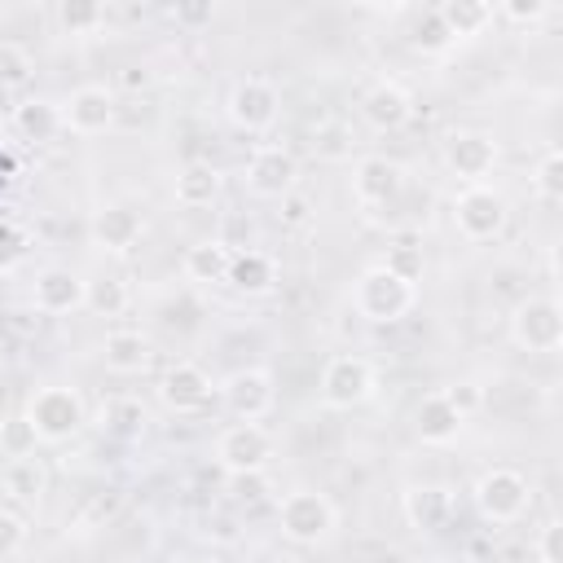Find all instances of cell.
<instances>
[{"label": "cell", "mask_w": 563, "mask_h": 563, "mask_svg": "<svg viewBox=\"0 0 563 563\" xmlns=\"http://www.w3.org/2000/svg\"><path fill=\"white\" fill-rule=\"evenodd\" d=\"M22 413L31 418L40 444H66V440L79 435L84 422H88V405H84L79 387H66V383H44V387H35Z\"/></svg>", "instance_id": "obj_1"}, {"label": "cell", "mask_w": 563, "mask_h": 563, "mask_svg": "<svg viewBox=\"0 0 563 563\" xmlns=\"http://www.w3.org/2000/svg\"><path fill=\"white\" fill-rule=\"evenodd\" d=\"M413 299H418L413 282L396 277V273L383 268V264H369V268L356 277V286H352V308H356L365 321H374V325L400 321V317L413 308Z\"/></svg>", "instance_id": "obj_2"}, {"label": "cell", "mask_w": 563, "mask_h": 563, "mask_svg": "<svg viewBox=\"0 0 563 563\" xmlns=\"http://www.w3.org/2000/svg\"><path fill=\"white\" fill-rule=\"evenodd\" d=\"M277 528L295 545H317V541H325L339 528V510H334V501L325 493L295 488V493H286L277 501Z\"/></svg>", "instance_id": "obj_3"}, {"label": "cell", "mask_w": 563, "mask_h": 563, "mask_svg": "<svg viewBox=\"0 0 563 563\" xmlns=\"http://www.w3.org/2000/svg\"><path fill=\"white\" fill-rule=\"evenodd\" d=\"M471 497H475V510H479L488 523H515V519H523L528 506H532V484H528V475L515 471V466H488V471L475 479Z\"/></svg>", "instance_id": "obj_4"}, {"label": "cell", "mask_w": 563, "mask_h": 563, "mask_svg": "<svg viewBox=\"0 0 563 563\" xmlns=\"http://www.w3.org/2000/svg\"><path fill=\"white\" fill-rule=\"evenodd\" d=\"M453 224L466 242H493L501 238V229L510 224V202L501 189H493L488 180L479 185H466L457 198H453Z\"/></svg>", "instance_id": "obj_5"}, {"label": "cell", "mask_w": 563, "mask_h": 563, "mask_svg": "<svg viewBox=\"0 0 563 563\" xmlns=\"http://www.w3.org/2000/svg\"><path fill=\"white\" fill-rule=\"evenodd\" d=\"M374 391H378V369H374L365 356L339 352V356L325 361V369H321V400H325L330 409H356V405H365Z\"/></svg>", "instance_id": "obj_6"}, {"label": "cell", "mask_w": 563, "mask_h": 563, "mask_svg": "<svg viewBox=\"0 0 563 563\" xmlns=\"http://www.w3.org/2000/svg\"><path fill=\"white\" fill-rule=\"evenodd\" d=\"M273 457V435L260 422H233L216 435V466L233 475H260Z\"/></svg>", "instance_id": "obj_7"}, {"label": "cell", "mask_w": 563, "mask_h": 563, "mask_svg": "<svg viewBox=\"0 0 563 563\" xmlns=\"http://www.w3.org/2000/svg\"><path fill=\"white\" fill-rule=\"evenodd\" d=\"M277 110H282V92H277L264 75L238 79V84L229 88V101H224L229 123H233L238 132H251V136L268 132V128L277 123Z\"/></svg>", "instance_id": "obj_8"}, {"label": "cell", "mask_w": 563, "mask_h": 563, "mask_svg": "<svg viewBox=\"0 0 563 563\" xmlns=\"http://www.w3.org/2000/svg\"><path fill=\"white\" fill-rule=\"evenodd\" d=\"M510 339L523 352H559L563 343V312L550 295H528L510 312Z\"/></svg>", "instance_id": "obj_9"}, {"label": "cell", "mask_w": 563, "mask_h": 563, "mask_svg": "<svg viewBox=\"0 0 563 563\" xmlns=\"http://www.w3.org/2000/svg\"><path fill=\"white\" fill-rule=\"evenodd\" d=\"M220 400H224V409H229L238 422H260V418H268L273 405H277L273 374H268L264 365L233 369V374L220 383Z\"/></svg>", "instance_id": "obj_10"}, {"label": "cell", "mask_w": 563, "mask_h": 563, "mask_svg": "<svg viewBox=\"0 0 563 563\" xmlns=\"http://www.w3.org/2000/svg\"><path fill=\"white\" fill-rule=\"evenodd\" d=\"M444 163H449V172H453L457 180L479 185V180L497 167V141H493L488 132H479V128H457V132H449V141H444Z\"/></svg>", "instance_id": "obj_11"}, {"label": "cell", "mask_w": 563, "mask_h": 563, "mask_svg": "<svg viewBox=\"0 0 563 563\" xmlns=\"http://www.w3.org/2000/svg\"><path fill=\"white\" fill-rule=\"evenodd\" d=\"M299 180V158L286 145H260L246 158V189L255 198H286Z\"/></svg>", "instance_id": "obj_12"}, {"label": "cell", "mask_w": 563, "mask_h": 563, "mask_svg": "<svg viewBox=\"0 0 563 563\" xmlns=\"http://www.w3.org/2000/svg\"><path fill=\"white\" fill-rule=\"evenodd\" d=\"M62 128L75 136H101L114 128V92L101 84H84L62 101Z\"/></svg>", "instance_id": "obj_13"}, {"label": "cell", "mask_w": 563, "mask_h": 563, "mask_svg": "<svg viewBox=\"0 0 563 563\" xmlns=\"http://www.w3.org/2000/svg\"><path fill=\"white\" fill-rule=\"evenodd\" d=\"M361 119L374 128V132H400L409 119H413V97L405 84L396 79H374L361 97Z\"/></svg>", "instance_id": "obj_14"}, {"label": "cell", "mask_w": 563, "mask_h": 563, "mask_svg": "<svg viewBox=\"0 0 563 563\" xmlns=\"http://www.w3.org/2000/svg\"><path fill=\"white\" fill-rule=\"evenodd\" d=\"M405 189V167L387 154H365L352 167V194L361 207H387Z\"/></svg>", "instance_id": "obj_15"}, {"label": "cell", "mask_w": 563, "mask_h": 563, "mask_svg": "<svg viewBox=\"0 0 563 563\" xmlns=\"http://www.w3.org/2000/svg\"><path fill=\"white\" fill-rule=\"evenodd\" d=\"M211 374L202 369V365H194V361H176L167 374H163V383H158V400L172 409V413H198V409H207L211 405Z\"/></svg>", "instance_id": "obj_16"}, {"label": "cell", "mask_w": 563, "mask_h": 563, "mask_svg": "<svg viewBox=\"0 0 563 563\" xmlns=\"http://www.w3.org/2000/svg\"><path fill=\"white\" fill-rule=\"evenodd\" d=\"M88 233H92V242H97L101 251L123 255V251H132V246L141 242V233H145V216H141L136 207H128V202H106L101 211H92Z\"/></svg>", "instance_id": "obj_17"}, {"label": "cell", "mask_w": 563, "mask_h": 563, "mask_svg": "<svg viewBox=\"0 0 563 563\" xmlns=\"http://www.w3.org/2000/svg\"><path fill=\"white\" fill-rule=\"evenodd\" d=\"M31 303L35 312L44 317H66V312H79L84 308V277L70 273V268H40L35 273V286H31Z\"/></svg>", "instance_id": "obj_18"}, {"label": "cell", "mask_w": 563, "mask_h": 563, "mask_svg": "<svg viewBox=\"0 0 563 563\" xmlns=\"http://www.w3.org/2000/svg\"><path fill=\"white\" fill-rule=\"evenodd\" d=\"M400 510L409 519V528L418 532H444L453 519V493L444 484H409L400 497Z\"/></svg>", "instance_id": "obj_19"}, {"label": "cell", "mask_w": 563, "mask_h": 563, "mask_svg": "<svg viewBox=\"0 0 563 563\" xmlns=\"http://www.w3.org/2000/svg\"><path fill=\"white\" fill-rule=\"evenodd\" d=\"M462 422H466V413H457L444 391H427V396L418 400V409H413V431H418V440H422V444H435V449H440V444H453L457 431H462Z\"/></svg>", "instance_id": "obj_20"}, {"label": "cell", "mask_w": 563, "mask_h": 563, "mask_svg": "<svg viewBox=\"0 0 563 563\" xmlns=\"http://www.w3.org/2000/svg\"><path fill=\"white\" fill-rule=\"evenodd\" d=\"M277 282H282V268H277V260H273L268 251H255V246L233 251L224 286H233L238 295H251V299H255V295H268Z\"/></svg>", "instance_id": "obj_21"}, {"label": "cell", "mask_w": 563, "mask_h": 563, "mask_svg": "<svg viewBox=\"0 0 563 563\" xmlns=\"http://www.w3.org/2000/svg\"><path fill=\"white\" fill-rule=\"evenodd\" d=\"M220 189H224V176H220L216 163H185V167L176 172V180H172V198H176V207H185V211L211 207V202L220 198Z\"/></svg>", "instance_id": "obj_22"}, {"label": "cell", "mask_w": 563, "mask_h": 563, "mask_svg": "<svg viewBox=\"0 0 563 563\" xmlns=\"http://www.w3.org/2000/svg\"><path fill=\"white\" fill-rule=\"evenodd\" d=\"M0 488H4L9 501L35 506V501H44V493H48V466H44L35 453L9 457V462L0 466Z\"/></svg>", "instance_id": "obj_23"}, {"label": "cell", "mask_w": 563, "mask_h": 563, "mask_svg": "<svg viewBox=\"0 0 563 563\" xmlns=\"http://www.w3.org/2000/svg\"><path fill=\"white\" fill-rule=\"evenodd\" d=\"M9 123H13V132H18L22 141L44 145V141H53V136L62 132V106L48 101V97H26V101L13 106Z\"/></svg>", "instance_id": "obj_24"}, {"label": "cell", "mask_w": 563, "mask_h": 563, "mask_svg": "<svg viewBox=\"0 0 563 563\" xmlns=\"http://www.w3.org/2000/svg\"><path fill=\"white\" fill-rule=\"evenodd\" d=\"M101 361H106L110 374L132 378V374H141L150 365V339L141 330H110L101 339Z\"/></svg>", "instance_id": "obj_25"}, {"label": "cell", "mask_w": 563, "mask_h": 563, "mask_svg": "<svg viewBox=\"0 0 563 563\" xmlns=\"http://www.w3.org/2000/svg\"><path fill=\"white\" fill-rule=\"evenodd\" d=\"M229 260H233V246L224 238H202L185 251V277L194 286H216L229 277Z\"/></svg>", "instance_id": "obj_26"}, {"label": "cell", "mask_w": 563, "mask_h": 563, "mask_svg": "<svg viewBox=\"0 0 563 563\" xmlns=\"http://www.w3.org/2000/svg\"><path fill=\"white\" fill-rule=\"evenodd\" d=\"M435 13H440V22L449 26L453 44H457V40H475V35H484L488 22L497 18L488 0H444Z\"/></svg>", "instance_id": "obj_27"}, {"label": "cell", "mask_w": 563, "mask_h": 563, "mask_svg": "<svg viewBox=\"0 0 563 563\" xmlns=\"http://www.w3.org/2000/svg\"><path fill=\"white\" fill-rule=\"evenodd\" d=\"M145 422H150V413H145V405L136 396H114L101 409V427L110 435H119V440H141L145 435Z\"/></svg>", "instance_id": "obj_28"}, {"label": "cell", "mask_w": 563, "mask_h": 563, "mask_svg": "<svg viewBox=\"0 0 563 563\" xmlns=\"http://www.w3.org/2000/svg\"><path fill=\"white\" fill-rule=\"evenodd\" d=\"M84 308L97 317H119L128 308V282L123 277H92L84 282Z\"/></svg>", "instance_id": "obj_29"}, {"label": "cell", "mask_w": 563, "mask_h": 563, "mask_svg": "<svg viewBox=\"0 0 563 563\" xmlns=\"http://www.w3.org/2000/svg\"><path fill=\"white\" fill-rule=\"evenodd\" d=\"M57 22L66 35H92L106 26V9L97 0H66V4H57Z\"/></svg>", "instance_id": "obj_30"}, {"label": "cell", "mask_w": 563, "mask_h": 563, "mask_svg": "<svg viewBox=\"0 0 563 563\" xmlns=\"http://www.w3.org/2000/svg\"><path fill=\"white\" fill-rule=\"evenodd\" d=\"M409 44H413L422 57H435V53H449V48H453V35H449V26L440 22V13L427 9V13H418V22H413V31H409Z\"/></svg>", "instance_id": "obj_31"}, {"label": "cell", "mask_w": 563, "mask_h": 563, "mask_svg": "<svg viewBox=\"0 0 563 563\" xmlns=\"http://www.w3.org/2000/svg\"><path fill=\"white\" fill-rule=\"evenodd\" d=\"M35 444H40V435H35L26 413H4L0 418V453L4 457H26V453H35Z\"/></svg>", "instance_id": "obj_32"}, {"label": "cell", "mask_w": 563, "mask_h": 563, "mask_svg": "<svg viewBox=\"0 0 563 563\" xmlns=\"http://www.w3.org/2000/svg\"><path fill=\"white\" fill-rule=\"evenodd\" d=\"M532 194L541 202H550V207L563 198V154L559 150H545L537 158V167H532Z\"/></svg>", "instance_id": "obj_33"}, {"label": "cell", "mask_w": 563, "mask_h": 563, "mask_svg": "<svg viewBox=\"0 0 563 563\" xmlns=\"http://www.w3.org/2000/svg\"><path fill=\"white\" fill-rule=\"evenodd\" d=\"M31 75H35V62H31V53H26L18 40H0V92H9V88H22Z\"/></svg>", "instance_id": "obj_34"}, {"label": "cell", "mask_w": 563, "mask_h": 563, "mask_svg": "<svg viewBox=\"0 0 563 563\" xmlns=\"http://www.w3.org/2000/svg\"><path fill=\"white\" fill-rule=\"evenodd\" d=\"M26 251H31V233L13 216H0V273H9L13 264H22Z\"/></svg>", "instance_id": "obj_35"}, {"label": "cell", "mask_w": 563, "mask_h": 563, "mask_svg": "<svg viewBox=\"0 0 563 563\" xmlns=\"http://www.w3.org/2000/svg\"><path fill=\"white\" fill-rule=\"evenodd\" d=\"M383 268H391V273H396V277H405V282H418V277H422V246H418L413 238L391 242V251H387Z\"/></svg>", "instance_id": "obj_36"}, {"label": "cell", "mask_w": 563, "mask_h": 563, "mask_svg": "<svg viewBox=\"0 0 563 563\" xmlns=\"http://www.w3.org/2000/svg\"><path fill=\"white\" fill-rule=\"evenodd\" d=\"M493 13L506 18L510 26H541V22L554 13V4H550V0H506V4H497Z\"/></svg>", "instance_id": "obj_37"}, {"label": "cell", "mask_w": 563, "mask_h": 563, "mask_svg": "<svg viewBox=\"0 0 563 563\" xmlns=\"http://www.w3.org/2000/svg\"><path fill=\"white\" fill-rule=\"evenodd\" d=\"M277 220H282V229H308L317 220V207H312L308 194L290 189L286 198H277Z\"/></svg>", "instance_id": "obj_38"}, {"label": "cell", "mask_w": 563, "mask_h": 563, "mask_svg": "<svg viewBox=\"0 0 563 563\" xmlns=\"http://www.w3.org/2000/svg\"><path fill=\"white\" fill-rule=\"evenodd\" d=\"M532 554H537V563H563V523H559V519H545V523L537 528Z\"/></svg>", "instance_id": "obj_39"}, {"label": "cell", "mask_w": 563, "mask_h": 563, "mask_svg": "<svg viewBox=\"0 0 563 563\" xmlns=\"http://www.w3.org/2000/svg\"><path fill=\"white\" fill-rule=\"evenodd\" d=\"M26 545V519L18 510H0V559H13Z\"/></svg>", "instance_id": "obj_40"}, {"label": "cell", "mask_w": 563, "mask_h": 563, "mask_svg": "<svg viewBox=\"0 0 563 563\" xmlns=\"http://www.w3.org/2000/svg\"><path fill=\"white\" fill-rule=\"evenodd\" d=\"M172 18H176L180 26H207V22L216 18V4H211V0H202V4H176Z\"/></svg>", "instance_id": "obj_41"}, {"label": "cell", "mask_w": 563, "mask_h": 563, "mask_svg": "<svg viewBox=\"0 0 563 563\" xmlns=\"http://www.w3.org/2000/svg\"><path fill=\"white\" fill-rule=\"evenodd\" d=\"M444 396L453 400L457 413H471V409L479 405V387H475V383H453V387H444Z\"/></svg>", "instance_id": "obj_42"}, {"label": "cell", "mask_w": 563, "mask_h": 563, "mask_svg": "<svg viewBox=\"0 0 563 563\" xmlns=\"http://www.w3.org/2000/svg\"><path fill=\"white\" fill-rule=\"evenodd\" d=\"M150 84H154V70H150V66H141V62L119 70V88H128V92H136V88H150Z\"/></svg>", "instance_id": "obj_43"}, {"label": "cell", "mask_w": 563, "mask_h": 563, "mask_svg": "<svg viewBox=\"0 0 563 563\" xmlns=\"http://www.w3.org/2000/svg\"><path fill=\"white\" fill-rule=\"evenodd\" d=\"M13 176H18V154L9 145H0V185L13 180Z\"/></svg>", "instance_id": "obj_44"}, {"label": "cell", "mask_w": 563, "mask_h": 563, "mask_svg": "<svg viewBox=\"0 0 563 563\" xmlns=\"http://www.w3.org/2000/svg\"><path fill=\"white\" fill-rule=\"evenodd\" d=\"M519 559H528L523 545H497V554H493V563H519Z\"/></svg>", "instance_id": "obj_45"}, {"label": "cell", "mask_w": 563, "mask_h": 563, "mask_svg": "<svg viewBox=\"0 0 563 563\" xmlns=\"http://www.w3.org/2000/svg\"><path fill=\"white\" fill-rule=\"evenodd\" d=\"M189 563H224L220 554H198V559H189Z\"/></svg>", "instance_id": "obj_46"}, {"label": "cell", "mask_w": 563, "mask_h": 563, "mask_svg": "<svg viewBox=\"0 0 563 563\" xmlns=\"http://www.w3.org/2000/svg\"><path fill=\"white\" fill-rule=\"evenodd\" d=\"M0 145H4V114H0Z\"/></svg>", "instance_id": "obj_47"}]
</instances>
